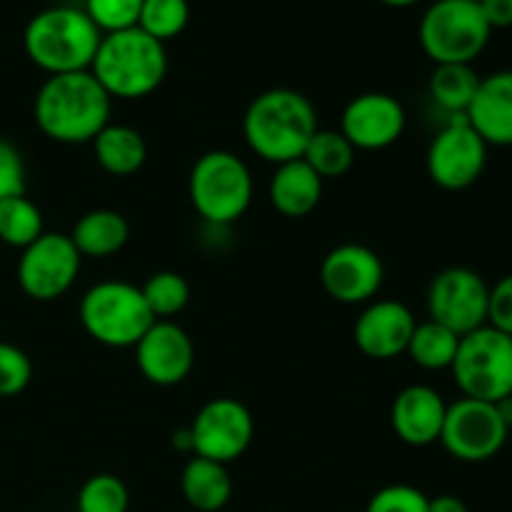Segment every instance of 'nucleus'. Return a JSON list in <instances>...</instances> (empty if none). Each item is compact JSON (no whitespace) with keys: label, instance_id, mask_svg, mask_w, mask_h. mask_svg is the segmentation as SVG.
Masks as SVG:
<instances>
[{"label":"nucleus","instance_id":"16","mask_svg":"<svg viewBox=\"0 0 512 512\" xmlns=\"http://www.w3.org/2000/svg\"><path fill=\"white\" fill-rule=\"evenodd\" d=\"M405 108L390 93L355 95L343 110L340 133L355 150H385L398 143L405 130Z\"/></svg>","mask_w":512,"mask_h":512},{"label":"nucleus","instance_id":"22","mask_svg":"<svg viewBox=\"0 0 512 512\" xmlns=\"http://www.w3.org/2000/svg\"><path fill=\"white\" fill-rule=\"evenodd\" d=\"M93 153L100 168L115 178L135 175L148 160V143L133 125L108 123L93 138Z\"/></svg>","mask_w":512,"mask_h":512},{"label":"nucleus","instance_id":"24","mask_svg":"<svg viewBox=\"0 0 512 512\" xmlns=\"http://www.w3.org/2000/svg\"><path fill=\"white\" fill-rule=\"evenodd\" d=\"M478 85L480 75L475 73L473 65L445 63L435 65V70L430 73L428 88L433 103L453 118V115L468 113L470 103H473L475 93H478Z\"/></svg>","mask_w":512,"mask_h":512},{"label":"nucleus","instance_id":"32","mask_svg":"<svg viewBox=\"0 0 512 512\" xmlns=\"http://www.w3.org/2000/svg\"><path fill=\"white\" fill-rule=\"evenodd\" d=\"M33 380V363L13 343L0 340V398H15Z\"/></svg>","mask_w":512,"mask_h":512},{"label":"nucleus","instance_id":"37","mask_svg":"<svg viewBox=\"0 0 512 512\" xmlns=\"http://www.w3.org/2000/svg\"><path fill=\"white\" fill-rule=\"evenodd\" d=\"M428 512H468V505H465V500L458 498V495L443 493L430 498Z\"/></svg>","mask_w":512,"mask_h":512},{"label":"nucleus","instance_id":"39","mask_svg":"<svg viewBox=\"0 0 512 512\" xmlns=\"http://www.w3.org/2000/svg\"><path fill=\"white\" fill-rule=\"evenodd\" d=\"M495 408H498L500 418H503V423L508 425V430H512V395H508V398H503V400H498V403H495Z\"/></svg>","mask_w":512,"mask_h":512},{"label":"nucleus","instance_id":"33","mask_svg":"<svg viewBox=\"0 0 512 512\" xmlns=\"http://www.w3.org/2000/svg\"><path fill=\"white\" fill-rule=\"evenodd\" d=\"M428 503V495L415 488V485L395 483L380 488L368 500L365 512H428Z\"/></svg>","mask_w":512,"mask_h":512},{"label":"nucleus","instance_id":"17","mask_svg":"<svg viewBox=\"0 0 512 512\" xmlns=\"http://www.w3.org/2000/svg\"><path fill=\"white\" fill-rule=\"evenodd\" d=\"M418 325L413 310L400 300H370L355 320L353 338L363 355L373 360H393L408 350Z\"/></svg>","mask_w":512,"mask_h":512},{"label":"nucleus","instance_id":"34","mask_svg":"<svg viewBox=\"0 0 512 512\" xmlns=\"http://www.w3.org/2000/svg\"><path fill=\"white\" fill-rule=\"evenodd\" d=\"M25 195V163L10 140L0 138V200Z\"/></svg>","mask_w":512,"mask_h":512},{"label":"nucleus","instance_id":"27","mask_svg":"<svg viewBox=\"0 0 512 512\" xmlns=\"http://www.w3.org/2000/svg\"><path fill=\"white\" fill-rule=\"evenodd\" d=\"M43 233V213L28 195L0 200V243L23 250Z\"/></svg>","mask_w":512,"mask_h":512},{"label":"nucleus","instance_id":"23","mask_svg":"<svg viewBox=\"0 0 512 512\" xmlns=\"http://www.w3.org/2000/svg\"><path fill=\"white\" fill-rule=\"evenodd\" d=\"M128 238V220L123 213L110 208L90 210L70 230V240L83 258H110L125 248Z\"/></svg>","mask_w":512,"mask_h":512},{"label":"nucleus","instance_id":"18","mask_svg":"<svg viewBox=\"0 0 512 512\" xmlns=\"http://www.w3.org/2000/svg\"><path fill=\"white\" fill-rule=\"evenodd\" d=\"M448 403L430 385H408L400 390L390 408V425L395 435L410 448H428L443 433Z\"/></svg>","mask_w":512,"mask_h":512},{"label":"nucleus","instance_id":"4","mask_svg":"<svg viewBox=\"0 0 512 512\" xmlns=\"http://www.w3.org/2000/svg\"><path fill=\"white\" fill-rule=\"evenodd\" d=\"M103 33L83 8L53 5L28 20L23 48L30 63L48 75L90 70Z\"/></svg>","mask_w":512,"mask_h":512},{"label":"nucleus","instance_id":"14","mask_svg":"<svg viewBox=\"0 0 512 512\" xmlns=\"http://www.w3.org/2000/svg\"><path fill=\"white\" fill-rule=\"evenodd\" d=\"M385 265L373 248L360 243H343L330 250L320 265L323 290L343 305L370 303L380 293Z\"/></svg>","mask_w":512,"mask_h":512},{"label":"nucleus","instance_id":"3","mask_svg":"<svg viewBox=\"0 0 512 512\" xmlns=\"http://www.w3.org/2000/svg\"><path fill=\"white\" fill-rule=\"evenodd\" d=\"M90 73L113 100L145 98L155 93L168 75L165 43L150 38L138 25L118 33H105Z\"/></svg>","mask_w":512,"mask_h":512},{"label":"nucleus","instance_id":"2","mask_svg":"<svg viewBox=\"0 0 512 512\" xmlns=\"http://www.w3.org/2000/svg\"><path fill=\"white\" fill-rule=\"evenodd\" d=\"M318 133V110L293 88H270L250 100L243 115V138L265 163L283 165L303 158Z\"/></svg>","mask_w":512,"mask_h":512},{"label":"nucleus","instance_id":"11","mask_svg":"<svg viewBox=\"0 0 512 512\" xmlns=\"http://www.w3.org/2000/svg\"><path fill=\"white\" fill-rule=\"evenodd\" d=\"M508 435L495 403L460 398L448 405L438 443L460 463H485L505 448Z\"/></svg>","mask_w":512,"mask_h":512},{"label":"nucleus","instance_id":"6","mask_svg":"<svg viewBox=\"0 0 512 512\" xmlns=\"http://www.w3.org/2000/svg\"><path fill=\"white\" fill-rule=\"evenodd\" d=\"M80 323L105 348H135L155 318L138 285L103 280L80 298Z\"/></svg>","mask_w":512,"mask_h":512},{"label":"nucleus","instance_id":"21","mask_svg":"<svg viewBox=\"0 0 512 512\" xmlns=\"http://www.w3.org/2000/svg\"><path fill=\"white\" fill-rule=\"evenodd\" d=\"M180 490L193 510L220 512L233 498V478L228 465L193 455L180 475Z\"/></svg>","mask_w":512,"mask_h":512},{"label":"nucleus","instance_id":"31","mask_svg":"<svg viewBox=\"0 0 512 512\" xmlns=\"http://www.w3.org/2000/svg\"><path fill=\"white\" fill-rule=\"evenodd\" d=\"M143 0H85V13L100 33H118L138 25Z\"/></svg>","mask_w":512,"mask_h":512},{"label":"nucleus","instance_id":"35","mask_svg":"<svg viewBox=\"0 0 512 512\" xmlns=\"http://www.w3.org/2000/svg\"><path fill=\"white\" fill-rule=\"evenodd\" d=\"M488 325L500 333L512 335V273L490 285Z\"/></svg>","mask_w":512,"mask_h":512},{"label":"nucleus","instance_id":"36","mask_svg":"<svg viewBox=\"0 0 512 512\" xmlns=\"http://www.w3.org/2000/svg\"><path fill=\"white\" fill-rule=\"evenodd\" d=\"M480 10L493 30L512 28V0H480Z\"/></svg>","mask_w":512,"mask_h":512},{"label":"nucleus","instance_id":"28","mask_svg":"<svg viewBox=\"0 0 512 512\" xmlns=\"http://www.w3.org/2000/svg\"><path fill=\"white\" fill-rule=\"evenodd\" d=\"M155 320H170L190 303V283L175 270H158L140 285Z\"/></svg>","mask_w":512,"mask_h":512},{"label":"nucleus","instance_id":"13","mask_svg":"<svg viewBox=\"0 0 512 512\" xmlns=\"http://www.w3.org/2000/svg\"><path fill=\"white\" fill-rule=\"evenodd\" d=\"M188 428L193 435V455L223 465L243 458L255 438L253 415L235 398L208 400Z\"/></svg>","mask_w":512,"mask_h":512},{"label":"nucleus","instance_id":"10","mask_svg":"<svg viewBox=\"0 0 512 512\" xmlns=\"http://www.w3.org/2000/svg\"><path fill=\"white\" fill-rule=\"evenodd\" d=\"M80 263L83 255L78 253L70 235L43 233L35 243L20 250L15 278L30 300L53 303L73 288Z\"/></svg>","mask_w":512,"mask_h":512},{"label":"nucleus","instance_id":"8","mask_svg":"<svg viewBox=\"0 0 512 512\" xmlns=\"http://www.w3.org/2000/svg\"><path fill=\"white\" fill-rule=\"evenodd\" d=\"M463 398L498 403L512 395V335L483 325L463 335L450 365Z\"/></svg>","mask_w":512,"mask_h":512},{"label":"nucleus","instance_id":"12","mask_svg":"<svg viewBox=\"0 0 512 512\" xmlns=\"http://www.w3.org/2000/svg\"><path fill=\"white\" fill-rule=\"evenodd\" d=\"M488 295L490 285L473 268H445L430 280L428 318L463 338L488 325Z\"/></svg>","mask_w":512,"mask_h":512},{"label":"nucleus","instance_id":"38","mask_svg":"<svg viewBox=\"0 0 512 512\" xmlns=\"http://www.w3.org/2000/svg\"><path fill=\"white\" fill-rule=\"evenodd\" d=\"M170 443H173V448L180 450V453L193 455V435H190V428L175 430L173 438H170Z\"/></svg>","mask_w":512,"mask_h":512},{"label":"nucleus","instance_id":"19","mask_svg":"<svg viewBox=\"0 0 512 512\" xmlns=\"http://www.w3.org/2000/svg\"><path fill=\"white\" fill-rule=\"evenodd\" d=\"M465 118L488 145L512 148V68L480 78Z\"/></svg>","mask_w":512,"mask_h":512},{"label":"nucleus","instance_id":"15","mask_svg":"<svg viewBox=\"0 0 512 512\" xmlns=\"http://www.w3.org/2000/svg\"><path fill=\"white\" fill-rule=\"evenodd\" d=\"M133 350L140 375L158 388H173L193 373L195 345L173 320H155Z\"/></svg>","mask_w":512,"mask_h":512},{"label":"nucleus","instance_id":"9","mask_svg":"<svg viewBox=\"0 0 512 512\" xmlns=\"http://www.w3.org/2000/svg\"><path fill=\"white\" fill-rule=\"evenodd\" d=\"M488 148L465 115H453L430 140L428 175L438 188L458 193L478 183L488 165Z\"/></svg>","mask_w":512,"mask_h":512},{"label":"nucleus","instance_id":"20","mask_svg":"<svg viewBox=\"0 0 512 512\" xmlns=\"http://www.w3.org/2000/svg\"><path fill=\"white\" fill-rule=\"evenodd\" d=\"M323 183L325 180L303 158L275 165L268 185L270 205L285 218H305L320 205Z\"/></svg>","mask_w":512,"mask_h":512},{"label":"nucleus","instance_id":"7","mask_svg":"<svg viewBox=\"0 0 512 512\" xmlns=\"http://www.w3.org/2000/svg\"><path fill=\"white\" fill-rule=\"evenodd\" d=\"M493 28L485 20L480 3L473 0H435L420 18L418 38L435 65H473L490 43Z\"/></svg>","mask_w":512,"mask_h":512},{"label":"nucleus","instance_id":"1","mask_svg":"<svg viewBox=\"0 0 512 512\" xmlns=\"http://www.w3.org/2000/svg\"><path fill=\"white\" fill-rule=\"evenodd\" d=\"M113 98L90 70L48 75L33 103V118L45 138L63 145L93 143L110 123Z\"/></svg>","mask_w":512,"mask_h":512},{"label":"nucleus","instance_id":"5","mask_svg":"<svg viewBox=\"0 0 512 512\" xmlns=\"http://www.w3.org/2000/svg\"><path fill=\"white\" fill-rule=\"evenodd\" d=\"M188 195L205 223L223 228L248 213L253 203V175L245 160L230 150H210L195 160Z\"/></svg>","mask_w":512,"mask_h":512},{"label":"nucleus","instance_id":"30","mask_svg":"<svg viewBox=\"0 0 512 512\" xmlns=\"http://www.w3.org/2000/svg\"><path fill=\"white\" fill-rule=\"evenodd\" d=\"M78 512H128V485L113 473H98L83 483L75 498Z\"/></svg>","mask_w":512,"mask_h":512},{"label":"nucleus","instance_id":"41","mask_svg":"<svg viewBox=\"0 0 512 512\" xmlns=\"http://www.w3.org/2000/svg\"><path fill=\"white\" fill-rule=\"evenodd\" d=\"M473 3H480V0H473Z\"/></svg>","mask_w":512,"mask_h":512},{"label":"nucleus","instance_id":"25","mask_svg":"<svg viewBox=\"0 0 512 512\" xmlns=\"http://www.w3.org/2000/svg\"><path fill=\"white\" fill-rule=\"evenodd\" d=\"M458 345L460 335L428 318L425 323L415 325L405 355H410V360L423 370H450Z\"/></svg>","mask_w":512,"mask_h":512},{"label":"nucleus","instance_id":"26","mask_svg":"<svg viewBox=\"0 0 512 512\" xmlns=\"http://www.w3.org/2000/svg\"><path fill=\"white\" fill-rule=\"evenodd\" d=\"M355 153L358 150L350 145V140L340 130L318 128V133L310 138L308 148H305L303 160L320 178L330 180L350 173V168L355 165Z\"/></svg>","mask_w":512,"mask_h":512},{"label":"nucleus","instance_id":"40","mask_svg":"<svg viewBox=\"0 0 512 512\" xmlns=\"http://www.w3.org/2000/svg\"><path fill=\"white\" fill-rule=\"evenodd\" d=\"M380 3L390 5V8H410V5L420 3V0H380Z\"/></svg>","mask_w":512,"mask_h":512},{"label":"nucleus","instance_id":"29","mask_svg":"<svg viewBox=\"0 0 512 512\" xmlns=\"http://www.w3.org/2000/svg\"><path fill=\"white\" fill-rule=\"evenodd\" d=\"M190 20V5L188 0H143L140 8L138 28L148 33L150 38L173 40L188 28Z\"/></svg>","mask_w":512,"mask_h":512}]
</instances>
